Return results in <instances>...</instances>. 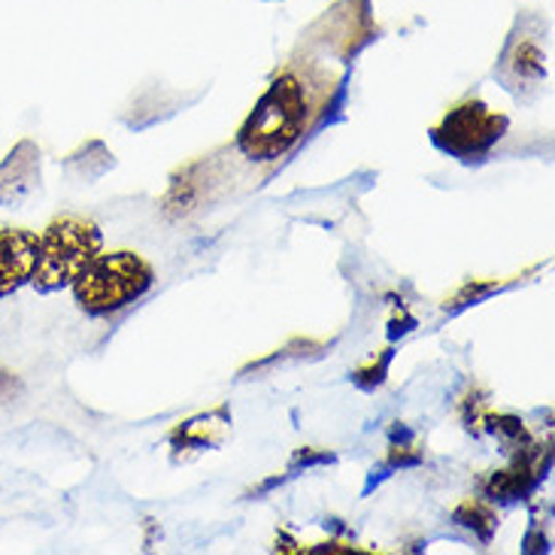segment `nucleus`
<instances>
[{"label":"nucleus","instance_id":"obj_2","mask_svg":"<svg viewBox=\"0 0 555 555\" xmlns=\"http://www.w3.org/2000/svg\"><path fill=\"white\" fill-rule=\"evenodd\" d=\"M155 283V271L143 256L116 249L98 253L74 280V298L89 315H113L140 300Z\"/></svg>","mask_w":555,"mask_h":555},{"label":"nucleus","instance_id":"obj_1","mask_svg":"<svg viewBox=\"0 0 555 555\" xmlns=\"http://www.w3.org/2000/svg\"><path fill=\"white\" fill-rule=\"evenodd\" d=\"M310 98L298 74L285 70L258 98L256 109L237 131V146L253 162H276L292 150L307 128Z\"/></svg>","mask_w":555,"mask_h":555},{"label":"nucleus","instance_id":"obj_4","mask_svg":"<svg viewBox=\"0 0 555 555\" xmlns=\"http://www.w3.org/2000/svg\"><path fill=\"white\" fill-rule=\"evenodd\" d=\"M511 121L482 101H465L450 109L440 125L431 128V143L452 158L474 165L482 162L501 137L507 134Z\"/></svg>","mask_w":555,"mask_h":555},{"label":"nucleus","instance_id":"obj_3","mask_svg":"<svg viewBox=\"0 0 555 555\" xmlns=\"http://www.w3.org/2000/svg\"><path fill=\"white\" fill-rule=\"evenodd\" d=\"M101 246H104V234L91 219H82L74 212L52 219L40 234V256H37V271L30 285L40 295H52L74 285L82 268L101 253Z\"/></svg>","mask_w":555,"mask_h":555},{"label":"nucleus","instance_id":"obj_5","mask_svg":"<svg viewBox=\"0 0 555 555\" xmlns=\"http://www.w3.org/2000/svg\"><path fill=\"white\" fill-rule=\"evenodd\" d=\"M40 237L28 228H0V300L15 295L34 280Z\"/></svg>","mask_w":555,"mask_h":555},{"label":"nucleus","instance_id":"obj_6","mask_svg":"<svg viewBox=\"0 0 555 555\" xmlns=\"http://www.w3.org/2000/svg\"><path fill=\"white\" fill-rule=\"evenodd\" d=\"M40 185V146L34 140H18L0 162V207H15L34 195Z\"/></svg>","mask_w":555,"mask_h":555}]
</instances>
